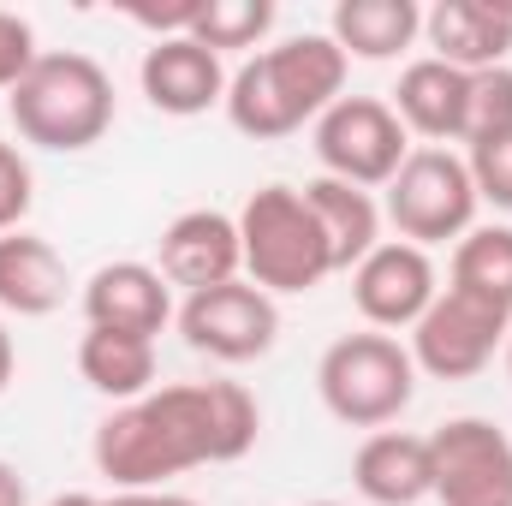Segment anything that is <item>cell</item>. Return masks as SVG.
Returning <instances> with one entry per match:
<instances>
[{"label": "cell", "instance_id": "cell-1", "mask_svg": "<svg viewBox=\"0 0 512 506\" xmlns=\"http://www.w3.org/2000/svg\"><path fill=\"white\" fill-rule=\"evenodd\" d=\"M262 411L245 381H173L96 423V471L114 489H161L197 465H233L256 447Z\"/></svg>", "mask_w": 512, "mask_h": 506}, {"label": "cell", "instance_id": "cell-2", "mask_svg": "<svg viewBox=\"0 0 512 506\" xmlns=\"http://www.w3.org/2000/svg\"><path fill=\"white\" fill-rule=\"evenodd\" d=\"M346 54L328 30H304L286 36L274 48L251 54L233 78H227V120L251 143H274L292 131L316 126L340 96H346Z\"/></svg>", "mask_w": 512, "mask_h": 506}, {"label": "cell", "instance_id": "cell-3", "mask_svg": "<svg viewBox=\"0 0 512 506\" xmlns=\"http://www.w3.org/2000/svg\"><path fill=\"white\" fill-rule=\"evenodd\" d=\"M6 114L24 143L54 149V155H78L90 143H102L114 126V78L102 60L66 48V54H42L24 84L6 96Z\"/></svg>", "mask_w": 512, "mask_h": 506}, {"label": "cell", "instance_id": "cell-4", "mask_svg": "<svg viewBox=\"0 0 512 506\" xmlns=\"http://www.w3.org/2000/svg\"><path fill=\"white\" fill-rule=\"evenodd\" d=\"M239 221V251H245V274L268 298H298L316 292L334 274V251L322 239V221L304 197V185H262L245 197Z\"/></svg>", "mask_w": 512, "mask_h": 506}, {"label": "cell", "instance_id": "cell-5", "mask_svg": "<svg viewBox=\"0 0 512 506\" xmlns=\"http://www.w3.org/2000/svg\"><path fill=\"white\" fill-rule=\"evenodd\" d=\"M316 393L346 429H387L417 399V364L393 334H340L316 364Z\"/></svg>", "mask_w": 512, "mask_h": 506}, {"label": "cell", "instance_id": "cell-6", "mask_svg": "<svg viewBox=\"0 0 512 506\" xmlns=\"http://www.w3.org/2000/svg\"><path fill=\"white\" fill-rule=\"evenodd\" d=\"M477 185H471V167L465 155L453 149H411L405 167L387 179V203L382 215L393 221V233L417 251L429 245H447V239H465L477 227Z\"/></svg>", "mask_w": 512, "mask_h": 506}, {"label": "cell", "instance_id": "cell-7", "mask_svg": "<svg viewBox=\"0 0 512 506\" xmlns=\"http://www.w3.org/2000/svg\"><path fill=\"white\" fill-rule=\"evenodd\" d=\"M411 155V131L399 126V114L382 96H340L322 120H316V161L328 179H346L358 191H376L405 167Z\"/></svg>", "mask_w": 512, "mask_h": 506}, {"label": "cell", "instance_id": "cell-8", "mask_svg": "<svg viewBox=\"0 0 512 506\" xmlns=\"http://www.w3.org/2000/svg\"><path fill=\"white\" fill-rule=\"evenodd\" d=\"M507 328H512L507 310H495V304H483V298H471V292L441 286L435 304L417 316L405 352H411V364H417L423 376L471 381L495 364V352L507 346Z\"/></svg>", "mask_w": 512, "mask_h": 506}, {"label": "cell", "instance_id": "cell-9", "mask_svg": "<svg viewBox=\"0 0 512 506\" xmlns=\"http://www.w3.org/2000/svg\"><path fill=\"white\" fill-rule=\"evenodd\" d=\"M173 322H179L185 346L203 352V358H215V364H256L280 340V310L251 280H227V286L191 292L173 310Z\"/></svg>", "mask_w": 512, "mask_h": 506}, {"label": "cell", "instance_id": "cell-10", "mask_svg": "<svg viewBox=\"0 0 512 506\" xmlns=\"http://www.w3.org/2000/svg\"><path fill=\"white\" fill-rule=\"evenodd\" d=\"M435 506H512V435L489 417H453L429 435Z\"/></svg>", "mask_w": 512, "mask_h": 506}, {"label": "cell", "instance_id": "cell-11", "mask_svg": "<svg viewBox=\"0 0 512 506\" xmlns=\"http://www.w3.org/2000/svg\"><path fill=\"white\" fill-rule=\"evenodd\" d=\"M435 292H441V280H435L429 251H417L405 239H382L376 251L352 268V304H358V316L376 334L417 328V316L435 304Z\"/></svg>", "mask_w": 512, "mask_h": 506}, {"label": "cell", "instance_id": "cell-12", "mask_svg": "<svg viewBox=\"0 0 512 506\" xmlns=\"http://www.w3.org/2000/svg\"><path fill=\"white\" fill-rule=\"evenodd\" d=\"M155 268H161V280L179 286L185 298L239 280V274H245L239 221L221 215V209H185V215H173L167 233H161V245H155Z\"/></svg>", "mask_w": 512, "mask_h": 506}, {"label": "cell", "instance_id": "cell-13", "mask_svg": "<svg viewBox=\"0 0 512 506\" xmlns=\"http://www.w3.org/2000/svg\"><path fill=\"white\" fill-rule=\"evenodd\" d=\"M137 84H143L149 108L167 114V120H197L215 102H227V66L197 36H161V42H149L143 60H137Z\"/></svg>", "mask_w": 512, "mask_h": 506}, {"label": "cell", "instance_id": "cell-14", "mask_svg": "<svg viewBox=\"0 0 512 506\" xmlns=\"http://www.w3.org/2000/svg\"><path fill=\"white\" fill-rule=\"evenodd\" d=\"M84 322L108 334L155 340L173 322V286L161 280L155 262H102L84 280Z\"/></svg>", "mask_w": 512, "mask_h": 506}, {"label": "cell", "instance_id": "cell-15", "mask_svg": "<svg viewBox=\"0 0 512 506\" xmlns=\"http://www.w3.org/2000/svg\"><path fill=\"white\" fill-rule=\"evenodd\" d=\"M352 489L370 506H423L435 495V465H429V435L376 429L352 453Z\"/></svg>", "mask_w": 512, "mask_h": 506}, {"label": "cell", "instance_id": "cell-16", "mask_svg": "<svg viewBox=\"0 0 512 506\" xmlns=\"http://www.w3.org/2000/svg\"><path fill=\"white\" fill-rule=\"evenodd\" d=\"M423 36L435 60L459 72H495L512 54V6H483V0H441L423 12Z\"/></svg>", "mask_w": 512, "mask_h": 506}, {"label": "cell", "instance_id": "cell-17", "mask_svg": "<svg viewBox=\"0 0 512 506\" xmlns=\"http://www.w3.org/2000/svg\"><path fill=\"white\" fill-rule=\"evenodd\" d=\"M465 102H471V72L429 54V60H411L399 72V90L387 108L399 114L405 131H417V137H429V149H441V143L465 137Z\"/></svg>", "mask_w": 512, "mask_h": 506}, {"label": "cell", "instance_id": "cell-18", "mask_svg": "<svg viewBox=\"0 0 512 506\" xmlns=\"http://www.w3.org/2000/svg\"><path fill=\"white\" fill-rule=\"evenodd\" d=\"M66 256L36 233H0V310L6 316H54L66 304Z\"/></svg>", "mask_w": 512, "mask_h": 506}, {"label": "cell", "instance_id": "cell-19", "mask_svg": "<svg viewBox=\"0 0 512 506\" xmlns=\"http://www.w3.org/2000/svg\"><path fill=\"white\" fill-rule=\"evenodd\" d=\"M328 36L340 42L346 60H399L423 36V6L417 0H340L328 18Z\"/></svg>", "mask_w": 512, "mask_h": 506}, {"label": "cell", "instance_id": "cell-20", "mask_svg": "<svg viewBox=\"0 0 512 506\" xmlns=\"http://www.w3.org/2000/svg\"><path fill=\"white\" fill-rule=\"evenodd\" d=\"M304 197H310V209H316V221H322L328 251H334V274H340V268H358L364 256L382 245V203H376L370 191H358V185L322 173V179L304 185Z\"/></svg>", "mask_w": 512, "mask_h": 506}, {"label": "cell", "instance_id": "cell-21", "mask_svg": "<svg viewBox=\"0 0 512 506\" xmlns=\"http://www.w3.org/2000/svg\"><path fill=\"white\" fill-rule=\"evenodd\" d=\"M78 376L90 381L102 399H143L155 393V340L137 334H108V328H84L78 340Z\"/></svg>", "mask_w": 512, "mask_h": 506}, {"label": "cell", "instance_id": "cell-22", "mask_svg": "<svg viewBox=\"0 0 512 506\" xmlns=\"http://www.w3.org/2000/svg\"><path fill=\"white\" fill-rule=\"evenodd\" d=\"M453 292H471L495 310L512 316V227H471L459 245H453V274H447Z\"/></svg>", "mask_w": 512, "mask_h": 506}, {"label": "cell", "instance_id": "cell-23", "mask_svg": "<svg viewBox=\"0 0 512 506\" xmlns=\"http://www.w3.org/2000/svg\"><path fill=\"white\" fill-rule=\"evenodd\" d=\"M274 30V0H197V18L185 36H197L209 54L256 48Z\"/></svg>", "mask_w": 512, "mask_h": 506}, {"label": "cell", "instance_id": "cell-24", "mask_svg": "<svg viewBox=\"0 0 512 506\" xmlns=\"http://www.w3.org/2000/svg\"><path fill=\"white\" fill-rule=\"evenodd\" d=\"M512 131V66L495 72H471V102H465V149L489 143V137H507Z\"/></svg>", "mask_w": 512, "mask_h": 506}, {"label": "cell", "instance_id": "cell-25", "mask_svg": "<svg viewBox=\"0 0 512 506\" xmlns=\"http://www.w3.org/2000/svg\"><path fill=\"white\" fill-rule=\"evenodd\" d=\"M465 167H471V185H477V197L512 215V131H507V137H489V143H477V149L465 155Z\"/></svg>", "mask_w": 512, "mask_h": 506}, {"label": "cell", "instance_id": "cell-26", "mask_svg": "<svg viewBox=\"0 0 512 506\" xmlns=\"http://www.w3.org/2000/svg\"><path fill=\"white\" fill-rule=\"evenodd\" d=\"M30 203H36V173L24 161V149L0 137V233H18Z\"/></svg>", "mask_w": 512, "mask_h": 506}, {"label": "cell", "instance_id": "cell-27", "mask_svg": "<svg viewBox=\"0 0 512 506\" xmlns=\"http://www.w3.org/2000/svg\"><path fill=\"white\" fill-rule=\"evenodd\" d=\"M36 60H42V48H36V30H30V18H18V12H0V90L12 96Z\"/></svg>", "mask_w": 512, "mask_h": 506}, {"label": "cell", "instance_id": "cell-28", "mask_svg": "<svg viewBox=\"0 0 512 506\" xmlns=\"http://www.w3.org/2000/svg\"><path fill=\"white\" fill-rule=\"evenodd\" d=\"M102 506H197V501L167 495V489H120V495H102Z\"/></svg>", "mask_w": 512, "mask_h": 506}, {"label": "cell", "instance_id": "cell-29", "mask_svg": "<svg viewBox=\"0 0 512 506\" xmlns=\"http://www.w3.org/2000/svg\"><path fill=\"white\" fill-rule=\"evenodd\" d=\"M0 506H30V483L18 477V465L0 459Z\"/></svg>", "mask_w": 512, "mask_h": 506}, {"label": "cell", "instance_id": "cell-30", "mask_svg": "<svg viewBox=\"0 0 512 506\" xmlns=\"http://www.w3.org/2000/svg\"><path fill=\"white\" fill-rule=\"evenodd\" d=\"M12 376H18V346H12V334H6V322H0V393L12 387Z\"/></svg>", "mask_w": 512, "mask_h": 506}, {"label": "cell", "instance_id": "cell-31", "mask_svg": "<svg viewBox=\"0 0 512 506\" xmlns=\"http://www.w3.org/2000/svg\"><path fill=\"white\" fill-rule=\"evenodd\" d=\"M48 506H102V495H78V489H72V495H54Z\"/></svg>", "mask_w": 512, "mask_h": 506}, {"label": "cell", "instance_id": "cell-32", "mask_svg": "<svg viewBox=\"0 0 512 506\" xmlns=\"http://www.w3.org/2000/svg\"><path fill=\"white\" fill-rule=\"evenodd\" d=\"M501 358H507V381H512V328H507V346H501Z\"/></svg>", "mask_w": 512, "mask_h": 506}, {"label": "cell", "instance_id": "cell-33", "mask_svg": "<svg viewBox=\"0 0 512 506\" xmlns=\"http://www.w3.org/2000/svg\"><path fill=\"white\" fill-rule=\"evenodd\" d=\"M310 506H340V501H310Z\"/></svg>", "mask_w": 512, "mask_h": 506}]
</instances>
